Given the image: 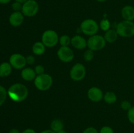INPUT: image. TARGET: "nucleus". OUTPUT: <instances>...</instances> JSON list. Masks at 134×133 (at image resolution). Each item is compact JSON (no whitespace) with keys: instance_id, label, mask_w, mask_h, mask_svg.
Here are the masks:
<instances>
[{"instance_id":"1","label":"nucleus","mask_w":134,"mask_h":133,"mask_svg":"<svg viewBox=\"0 0 134 133\" xmlns=\"http://www.w3.org/2000/svg\"><path fill=\"white\" fill-rule=\"evenodd\" d=\"M7 94L10 99L14 102H22L27 97L28 89L22 83H14L9 88Z\"/></svg>"},{"instance_id":"2","label":"nucleus","mask_w":134,"mask_h":133,"mask_svg":"<svg viewBox=\"0 0 134 133\" xmlns=\"http://www.w3.org/2000/svg\"><path fill=\"white\" fill-rule=\"evenodd\" d=\"M117 33L122 37L129 38L134 36V23L133 21L123 20L116 26Z\"/></svg>"},{"instance_id":"3","label":"nucleus","mask_w":134,"mask_h":133,"mask_svg":"<svg viewBox=\"0 0 134 133\" xmlns=\"http://www.w3.org/2000/svg\"><path fill=\"white\" fill-rule=\"evenodd\" d=\"M34 85L40 91H47L49 89L52 85V78L48 74L37 75L34 80Z\"/></svg>"},{"instance_id":"4","label":"nucleus","mask_w":134,"mask_h":133,"mask_svg":"<svg viewBox=\"0 0 134 133\" xmlns=\"http://www.w3.org/2000/svg\"><path fill=\"white\" fill-rule=\"evenodd\" d=\"M80 29L81 32L90 36L96 35L99 29V26L95 20L92 19L85 20L81 23Z\"/></svg>"},{"instance_id":"5","label":"nucleus","mask_w":134,"mask_h":133,"mask_svg":"<svg viewBox=\"0 0 134 133\" xmlns=\"http://www.w3.org/2000/svg\"><path fill=\"white\" fill-rule=\"evenodd\" d=\"M42 43L47 48L55 46L59 41L58 35L54 30L48 29L44 31L42 35Z\"/></svg>"},{"instance_id":"6","label":"nucleus","mask_w":134,"mask_h":133,"mask_svg":"<svg viewBox=\"0 0 134 133\" xmlns=\"http://www.w3.org/2000/svg\"><path fill=\"white\" fill-rule=\"evenodd\" d=\"M106 41L104 37L99 35H94L90 37L87 41V46L88 49L92 51H98L102 50L105 46Z\"/></svg>"},{"instance_id":"7","label":"nucleus","mask_w":134,"mask_h":133,"mask_svg":"<svg viewBox=\"0 0 134 133\" xmlns=\"http://www.w3.org/2000/svg\"><path fill=\"white\" fill-rule=\"evenodd\" d=\"M39 9V4L35 0H27L22 4L21 12L25 16L33 17L37 14Z\"/></svg>"},{"instance_id":"8","label":"nucleus","mask_w":134,"mask_h":133,"mask_svg":"<svg viewBox=\"0 0 134 133\" xmlns=\"http://www.w3.org/2000/svg\"><path fill=\"white\" fill-rule=\"evenodd\" d=\"M70 77L74 81H81L86 76V69L81 63H77L70 70Z\"/></svg>"},{"instance_id":"9","label":"nucleus","mask_w":134,"mask_h":133,"mask_svg":"<svg viewBox=\"0 0 134 133\" xmlns=\"http://www.w3.org/2000/svg\"><path fill=\"white\" fill-rule=\"evenodd\" d=\"M58 58L62 62L69 63L74 58V53L69 46H61L57 52Z\"/></svg>"},{"instance_id":"10","label":"nucleus","mask_w":134,"mask_h":133,"mask_svg":"<svg viewBox=\"0 0 134 133\" xmlns=\"http://www.w3.org/2000/svg\"><path fill=\"white\" fill-rule=\"evenodd\" d=\"M9 63L12 67L16 69H23L27 64L26 57L20 53H14L9 58Z\"/></svg>"},{"instance_id":"11","label":"nucleus","mask_w":134,"mask_h":133,"mask_svg":"<svg viewBox=\"0 0 134 133\" xmlns=\"http://www.w3.org/2000/svg\"><path fill=\"white\" fill-rule=\"evenodd\" d=\"M88 97L93 102H99L103 99V94L99 88L92 87L88 91Z\"/></svg>"},{"instance_id":"12","label":"nucleus","mask_w":134,"mask_h":133,"mask_svg":"<svg viewBox=\"0 0 134 133\" xmlns=\"http://www.w3.org/2000/svg\"><path fill=\"white\" fill-rule=\"evenodd\" d=\"M24 16L22 12H14L9 16V23L14 27L20 26L24 22Z\"/></svg>"},{"instance_id":"13","label":"nucleus","mask_w":134,"mask_h":133,"mask_svg":"<svg viewBox=\"0 0 134 133\" xmlns=\"http://www.w3.org/2000/svg\"><path fill=\"white\" fill-rule=\"evenodd\" d=\"M71 44L76 49L82 50L87 46V41L80 35H75L71 39Z\"/></svg>"},{"instance_id":"14","label":"nucleus","mask_w":134,"mask_h":133,"mask_svg":"<svg viewBox=\"0 0 134 133\" xmlns=\"http://www.w3.org/2000/svg\"><path fill=\"white\" fill-rule=\"evenodd\" d=\"M121 15L124 20H134V7L132 5H126L122 9Z\"/></svg>"},{"instance_id":"15","label":"nucleus","mask_w":134,"mask_h":133,"mask_svg":"<svg viewBox=\"0 0 134 133\" xmlns=\"http://www.w3.org/2000/svg\"><path fill=\"white\" fill-rule=\"evenodd\" d=\"M21 76L24 80L31 81L35 80L36 77V73L35 70L31 68H25L21 72Z\"/></svg>"},{"instance_id":"16","label":"nucleus","mask_w":134,"mask_h":133,"mask_svg":"<svg viewBox=\"0 0 134 133\" xmlns=\"http://www.w3.org/2000/svg\"><path fill=\"white\" fill-rule=\"evenodd\" d=\"M118 35H118L116 30L113 29H109L105 33V40L107 43H113L116 41V39H117Z\"/></svg>"},{"instance_id":"17","label":"nucleus","mask_w":134,"mask_h":133,"mask_svg":"<svg viewBox=\"0 0 134 133\" xmlns=\"http://www.w3.org/2000/svg\"><path fill=\"white\" fill-rule=\"evenodd\" d=\"M12 72V66L9 63H3L0 65V76L7 77Z\"/></svg>"},{"instance_id":"18","label":"nucleus","mask_w":134,"mask_h":133,"mask_svg":"<svg viewBox=\"0 0 134 133\" xmlns=\"http://www.w3.org/2000/svg\"><path fill=\"white\" fill-rule=\"evenodd\" d=\"M45 47L42 42H37L32 46L33 53L37 56H41L45 52Z\"/></svg>"},{"instance_id":"19","label":"nucleus","mask_w":134,"mask_h":133,"mask_svg":"<svg viewBox=\"0 0 134 133\" xmlns=\"http://www.w3.org/2000/svg\"><path fill=\"white\" fill-rule=\"evenodd\" d=\"M64 127V123L60 119H55L51 123V129L56 133L60 131V130H63Z\"/></svg>"},{"instance_id":"20","label":"nucleus","mask_w":134,"mask_h":133,"mask_svg":"<svg viewBox=\"0 0 134 133\" xmlns=\"http://www.w3.org/2000/svg\"><path fill=\"white\" fill-rule=\"evenodd\" d=\"M103 98H104L105 101L109 104H114L117 100L116 95H115V93L112 92V91H108V92L106 93L104 95Z\"/></svg>"},{"instance_id":"21","label":"nucleus","mask_w":134,"mask_h":133,"mask_svg":"<svg viewBox=\"0 0 134 133\" xmlns=\"http://www.w3.org/2000/svg\"><path fill=\"white\" fill-rule=\"evenodd\" d=\"M71 39L69 36L66 35H62L61 37L59 39V42L62 46H68L69 44H71Z\"/></svg>"},{"instance_id":"22","label":"nucleus","mask_w":134,"mask_h":133,"mask_svg":"<svg viewBox=\"0 0 134 133\" xmlns=\"http://www.w3.org/2000/svg\"><path fill=\"white\" fill-rule=\"evenodd\" d=\"M7 95V92L5 87L0 86V106L5 102Z\"/></svg>"},{"instance_id":"23","label":"nucleus","mask_w":134,"mask_h":133,"mask_svg":"<svg viewBox=\"0 0 134 133\" xmlns=\"http://www.w3.org/2000/svg\"><path fill=\"white\" fill-rule=\"evenodd\" d=\"M94 51L88 49L84 53V59L86 61H91L94 58Z\"/></svg>"},{"instance_id":"24","label":"nucleus","mask_w":134,"mask_h":133,"mask_svg":"<svg viewBox=\"0 0 134 133\" xmlns=\"http://www.w3.org/2000/svg\"><path fill=\"white\" fill-rule=\"evenodd\" d=\"M99 27L103 31H107L110 28V22L107 19H103L100 22Z\"/></svg>"},{"instance_id":"25","label":"nucleus","mask_w":134,"mask_h":133,"mask_svg":"<svg viewBox=\"0 0 134 133\" xmlns=\"http://www.w3.org/2000/svg\"><path fill=\"white\" fill-rule=\"evenodd\" d=\"M127 116H128V121H129L132 125H134V106H132V108L128 111Z\"/></svg>"},{"instance_id":"26","label":"nucleus","mask_w":134,"mask_h":133,"mask_svg":"<svg viewBox=\"0 0 134 133\" xmlns=\"http://www.w3.org/2000/svg\"><path fill=\"white\" fill-rule=\"evenodd\" d=\"M120 107L123 110L128 111L132 107V104H131L130 102L128 101V100H123L120 104Z\"/></svg>"},{"instance_id":"27","label":"nucleus","mask_w":134,"mask_h":133,"mask_svg":"<svg viewBox=\"0 0 134 133\" xmlns=\"http://www.w3.org/2000/svg\"><path fill=\"white\" fill-rule=\"evenodd\" d=\"M12 9L14 12H20L22 10V4L20 3L14 1L11 5Z\"/></svg>"},{"instance_id":"28","label":"nucleus","mask_w":134,"mask_h":133,"mask_svg":"<svg viewBox=\"0 0 134 133\" xmlns=\"http://www.w3.org/2000/svg\"><path fill=\"white\" fill-rule=\"evenodd\" d=\"M99 133H115V132L111 126H104L100 129Z\"/></svg>"},{"instance_id":"29","label":"nucleus","mask_w":134,"mask_h":133,"mask_svg":"<svg viewBox=\"0 0 134 133\" xmlns=\"http://www.w3.org/2000/svg\"><path fill=\"white\" fill-rule=\"evenodd\" d=\"M34 70H35L36 74H37V75H41V74H44V67H43V66H42V65H38L35 66V69H34Z\"/></svg>"},{"instance_id":"30","label":"nucleus","mask_w":134,"mask_h":133,"mask_svg":"<svg viewBox=\"0 0 134 133\" xmlns=\"http://www.w3.org/2000/svg\"><path fill=\"white\" fill-rule=\"evenodd\" d=\"M82 133H99L98 130L93 126H89L83 130Z\"/></svg>"},{"instance_id":"31","label":"nucleus","mask_w":134,"mask_h":133,"mask_svg":"<svg viewBox=\"0 0 134 133\" xmlns=\"http://www.w3.org/2000/svg\"><path fill=\"white\" fill-rule=\"evenodd\" d=\"M26 63L28 64V65H33V64L35 63V58L34 56H27L26 57Z\"/></svg>"},{"instance_id":"32","label":"nucleus","mask_w":134,"mask_h":133,"mask_svg":"<svg viewBox=\"0 0 134 133\" xmlns=\"http://www.w3.org/2000/svg\"><path fill=\"white\" fill-rule=\"evenodd\" d=\"M21 133H36V132L33 129H26L24 130Z\"/></svg>"},{"instance_id":"33","label":"nucleus","mask_w":134,"mask_h":133,"mask_svg":"<svg viewBox=\"0 0 134 133\" xmlns=\"http://www.w3.org/2000/svg\"><path fill=\"white\" fill-rule=\"evenodd\" d=\"M9 133H21L19 131V130H18L17 129H12L11 130H10V131L9 132Z\"/></svg>"},{"instance_id":"34","label":"nucleus","mask_w":134,"mask_h":133,"mask_svg":"<svg viewBox=\"0 0 134 133\" xmlns=\"http://www.w3.org/2000/svg\"><path fill=\"white\" fill-rule=\"evenodd\" d=\"M40 133H56V132H54V131H52L51 129H47V130H43V131L41 132Z\"/></svg>"},{"instance_id":"35","label":"nucleus","mask_w":134,"mask_h":133,"mask_svg":"<svg viewBox=\"0 0 134 133\" xmlns=\"http://www.w3.org/2000/svg\"><path fill=\"white\" fill-rule=\"evenodd\" d=\"M11 0H0V3L1 4H7L10 3Z\"/></svg>"},{"instance_id":"36","label":"nucleus","mask_w":134,"mask_h":133,"mask_svg":"<svg viewBox=\"0 0 134 133\" xmlns=\"http://www.w3.org/2000/svg\"><path fill=\"white\" fill-rule=\"evenodd\" d=\"M26 1H27V0H14V1H16V2L20 3L21 4H24Z\"/></svg>"},{"instance_id":"37","label":"nucleus","mask_w":134,"mask_h":133,"mask_svg":"<svg viewBox=\"0 0 134 133\" xmlns=\"http://www.w3.org/2000/svg\"><path fill=\"white\" fill-rule=\"evenodd\" d=\"M56 133H68V132H67L65 131V130H64V129H63V130H60V131H58V132H56Z\"/></svg>"},{"instance_id":"38","label":"nucleus","mask_w":134,"mask_h":133,"mask_svg":"<svg viewBox=\"0 0 134 133\" xmlns=\"http://www.w3.org/2000/svg\"><path fill=\"white\" fill-rule=\"evenodd\" d=\"M96 1H98V2H104V1H107V0H96Z\"/></svg>"}]
</instances>
